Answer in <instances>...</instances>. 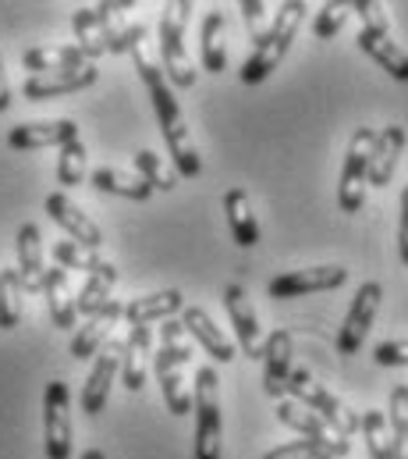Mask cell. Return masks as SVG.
<instances>
[{"mask_svg": "<svg viewBox=\"0 0 408 459\" xmlns=\"http://www.w3.org/2000/svg\"><path fill=\"white\" fill-rule=\"evenodd\" d=\"M135 171H139V178L157 193H171L174 186H178V171L171 168V164H164L160 160V153H153V150H139L135 153Z\"/></svg>", "mask_w": 408, "mask_h": 459, "instance_id": "35", "label": "cell"}, {"mask_svg": "<svg viewBox=\"0 0 408 459\" xmlns=\"http://www.w3.org/2000/svg\"><path fill=\"white\" fill-rule=\"evenodd\" d=\"M47 214L68 231L72 242H79V246H86V249H93V253L103 246L100 225H97L79 204H72L64 193H50V196H47Z\"/></svg>", "mask_w": 408, "mask_h": 459, "instance_id": "16", "label": "cell"}, {"mask_svg": "<svg viewBox=\"0 0 408 459\" xmlns=\"http://www.w3.org/2000/svg\"><path fill=\"white\" fill-rule=\"evenodd\" d=\"M192 363V345L182 328V321H164L160 325V352L153 356V370L164 392V403L174 417H189L192 413V388L185 381V367Z\"/></svg>", "mask_w": 408, "mask_h": 459, "instance_id": "2", "label": "cell"}, {"mask_svg": "<svg viewBox=\"0 0 408 459\" xmlns=\"http://www.w3.org/2000/svg\"><path fill=\"white\" fill-rule=\"evenodd\" d=\"M21 296H25V289H21L18 271L4 267L0 271V328L4 332L18 328V321H21Z\"/></svg>", "mask_w": 408, "mask_h": 459, "instance_id": "33", "label": "cell"}, {"mask_svg": "<svg viewBox=\"0 0 408 459\" xmlns=\"http://www.w3.org/2000/svg\"><path fill=\"white\" fill-rule=\"evenodd\" d=\"M200 50H203V68L209 75H220L227 68V43H224V14L220 11H209L203 18Z\"/></svg>", "mask_w": 408, "mask_h": 459, "instance_id": "30", "label": "cell"}, {"mask_svg": "<svg viewBox=\"0 0 408 459\" xmlns=\"http://www.w3.org/2000/svg\"><path fill=\"white\" fill-rule=\"evenodd\" d=\"M355 14H359V22H362V29H370V32H391V22H387V11L377 4V0H355V4H348Z\"/></svg>", "mask_w": 408, "mask_h": 459, "instance_id": "40", "label": "cell"}, {"mask_svg": "<svg viewBox=\"0 0 408 459\" xmlns=\"http://www.w3.org/2000/svg\"><path fill=\"white\" fill-rule=\"evenodd\" d=\"M344 281H348V267H341V264H316V267H299V271L270 278L267 292H270V299H299V296H312V292L341 289Z\"/></svg>", "mask_w": 408, "mask_h": 459, "instance_id": "10", "label": "cell"}, {"mask_svg": "<svg viewBox=\"0 0 408 459\" xmlns=\"http://www.w3.org/2000/svg\"><path fill=\"white\" fill-rule=\"evenodd\" d=\"M79 139V125L72 117H57V121H25V125H14L7 132V146L11 150H43V146H68Z\"/></svg>", "mask_w": 408, "mask_h": 459, "instance_id": "13", "label": "cell"}, {"mask_svg": "<svg viewBox=\"0 0 408 459\" xmlns=\"http://www.w3.org/2000/svg\"><path fill=\"white\" fill-rule=\"evenodd\" d=\"M292 352H295V342H292V332L277 328L263 339V392L270 399H281L285 388H288V377H292Z\"/></svg>", "mask_w": 408, "mask_h": 459, "instance_id": "15", "label": "cell"}, {"mask_svg": "<svg viewBox=\"0 0 408 459\" xmlns=\"http://www.w3.org/2000/svg\"><path fill=\"white\" fill-rule=\"evenodd\" d=\"M182 310H185V296L178 289H164V292H149V296L132 299L124 307V321L132 328H149L153 321H171Z\"/></svg>", "mask_w": 408, "mask_h": 459, "instance_id": "21", "label": "cell"}, {"mask_svg": "<svg viewBox=\"0 0 408 459\" xmlns=\"http://www.w3.org/2000/svg\"><path fill=\"white\" fill-rule=\"evenodd\" d=\"M72 29H75V39H79L75 47L86 54V61H93V65H97V57L106 54L97 7H75V14H72Z\"/></svg>", "mask_w": 408, "mask_h": 459, "instance_id": "31", "label": "cell"}, {"mask_svg": "<svg viewBox=\"0 0 408 459\" xmlns=\"http://www.w3.org/2000/svg\"><path fill=\"white\" fill-rule=\"evenodd\" d=\"M121 317H124V307H121L117 299H110L103 310H97L93 317H86V325L75 332L68 352H72L75 359H93L103 345L110 342V332H114V325H117Z\"/></svg>", "mask_w": 408, "mask_h": 459, "instance_id": "18", "label": "cell"}, {"mask_svg": "<svg viewBox=\"0 0 408 459\" xmlns=\"http://www.w3.org/2000/svg\"><path fill=\"white\" fill-rule=\"evenodd\" d=\"M100 79V68L89 61L82 68H68V72H54V75H29L21 93L36 104V100H54V97H68V93H82Z\"/></svg>", "mask_w": 408, "mask_h": 459, "instance_id": "14", "label": "cell"}, {"mask_svg": "<svg viewBox=\"0 0 408 459\" xmlns=\"http://www.w3.org/2000/svg\"><path fill=\"white\" fill-rule=\"evenodd\" d=\"M263 459H330L319 446H312L306 438H299V442H292V446H277V449H270Z\"/></svg>", "mask_w": 408, "mask_h": 459, "instance_id": "42", "label": "cell"}, {"mask_svg": "<svg viewBox=\"0 0 408 459\" xmlns=\"http://www.w3.org/2000/svg\"><path fill=\"white\" fill-rule=\"evenodd\" d=\"M39 292L47 296L50 321L61 332H72L79 325V310H75V296H72V285H68V271L64 267H47V278H43Z\"/></svg>", "mask_w": 408, "mask_h": 459, "instance_id": "24", "label": "cell"}, {"mask_svg": "<svg viewBox=\"0 0 408 459\" xmlns=\"http://www.w3.org/2000/svg\"><path fill=\"white\" fill-rule=\"evenodd\" d=\"M348 14H352V7L348 4H341V0H327L319 11H316V22H312V32L319 36V39H334L341 29H344V22H348Z\"/></svg>", "mask_w": 408, "mask_h": 459, "instance_id": "38", "label": "cell"}, {"mask_svg": "<svg viewBox=\"0 0 408 459\" xmlns=\"http://www.w3.org/2000/svg\"><path fill=\"white\" fill-rule=\"evenodd\" d=\"M302 11H306V4H299V0H288V4H281L277 11H274V25H270V32H267V39L252 50V57L242 65V72H238V79L245 82V86H259V82H267L270 75H274V68L285 61V54L292 50V39H295V32H299V25H302Z\"/></svg>", "mask_w": 408, "mask_h": 459, "instance_id": "3", "label": "cell"}, {"mask_svg": "<svg viewBox=\"0 0 408 459\" xmlns=\"http://www.w3.org/2000/svg\"><path fill=\"white\" fill-rule=\"evenodd\" d=\"M43 446L47 459H72V392L64 381H50L43 392Z\"/></svg>", "mask_w": 408, "mask_h": 459, "instance_id": "8", "label": "cell"}, {"mask_svg": "<svg viewBox=\"0 0 408 459\" xmlns=\"http://www.w3.org/2000/svg\"><path fill=\"white\" fill-rule=\"evenodd\" d=\"M11 108V82H7V68H4V54H0V115Z\"/></svg>", "mask_w": 408, "mask_h": 459, "instance_id": "45", "label": "cell"}, {"mask_svg": "<svg viewBox=\"0 0 408 459\" xmlns=\"http://www.w3.org/2000/svg\"><path fill=\"white\" fill-rule=\"evenodd\" d=\"M380 303H384L380 281L359 285V292H355V299H352V307H348V317H344V325H341V332H337V352H341V356H355V352L366 345V335H370V328H373V317H377Z\"/></svg>", "mask_w": 408, "mask_h": 459, "instance_id": "11", "label": "cell"}, {"mask_svg": "<svg viewBox=\"0 0 408 459\" xmlns=\"http://www.w3.org/2000/svg\"><path fill=\"white\" fill-rule=\"evenodd\" d=\"M117 370H121V342H106L100 352H97L93 370H89V381H86V388H82V410H86L89 417H100L103 413Z\"/></svg>", "mask_w": 408, "mask_h": 459, "instance_id": "17", "label": "cell"}, {"mask_svg": "<svg viewBox=\"0 0 408 459\" xmlns=\"http://www.w3.org/2000/svg\"><path fill=\"white\" fill-rule=\"evenodd\" d=\"M132 57H135V72H139L142 86L149 90V100H153V111H157V121H160V132H164L167 150H171V160H174V171H178L182 178H200V175H203V160H200V150H196L192 132H189V125H185V115H182V108H178V97L171 93L164 72L149 61L146 43L135 47Z\"/></svg>", "mask_w": 408, "mask_h": 459, "instance_id": "1", "label": "cell"}, {"mask_svg": "<svg viewBox=\"0 0 408 459\" xmlns=\"http://www.w3.org/2000/svg\"><path fill=\"white\" fill-rule=\"evenodd\" d=\"M54 260H57V267H64V271H97L103 260L100 253H93V249H86V246H79V242H72V238H61L57 246H54Z\"/></svg>", "mask_w": 408, "mask_h": 459, "instance_id": "37", "label": "cell"}, {"mask_svg": "<svg viewBox=\"0 0 408 459\" xmlns=\"http://www.w3.org/2000/svg\"><path fill=\"white\" fill-rule=\"evenodd\" d=\"M238 11H242V18H245V29H249L252 43L259 47V43L267 39L270 25H274V11H270L263 0H242V4H238Z\"/></svg>", "mask_w": 408, "mask_h": 459, "instance_id": "39", "label": "cell"}, {"mask_svg": "<svg viewBox=\"0 0 408 459\" xmlns=\"http://www.w3.org/2000/svg\"><path fill=\"white\" fill-rule=\"evenodd\" d=\"M387 428H391V449L395 459H408V385H398L387 403Z\"/></svg>", "mask_w": 408, "mask_h": 459, "instance_id": "32", "label": "cell"}, {"mask_svg": "<svg viewBox=\"0 0 408 459\" xmlns=\"http://www.w3.org/2000/svg\"><path fill=\"white\" fill-rule=\"evenodd\" d=\"M189 14H192V0H171L160 14V57H164L160 72H164L167 86H178V90L196 86V68H192L189 50H185Z\"/></svg>", "mask_w": 408, "mask_h": 459, "instance_id": "4", "label": "cell"}, {"mask_svg": "<svg viewBox=\"0 0 408 459\" xmlns=\"http://www.w3.org/2000/svg\"><path fill=\"white\" fill-rule=\"evenodd\" d=\"M359 428L366 435V449L373 459H395V449H391V428H387V417L380 410H366L359 417Z\"/></svg>", "mask_w": 408, "mask_h": 459, "instance_id": "36", "label": "cell"}, {"mask_svg": "<svg viewBox=\"0 0 408 459\" xmlns=\"http://www.w3.org/2000/svg\"><path fill=\"white\" fill-rule=\"evenodd\" d=\"M149 352H153V332L149 328H132L128 339L121 342V385L128 392H139L146 385Z\"/></svg>", "mask_w": 408, "mask_h": 459, "instance_id": "20", "label": "cell"}, {"mask_svg": "<svg viewBox=\"0 0 408 459\" xmlns=\"http://www.w3.org/2000/svg\"><path fill=\"white\" fill-rule=\"evenodd\" d=\"M93 189L110 193V196H124V200H135V204H146L153 196V189L139 178V175H128V171H117V168H97L89 175Z\"/></svg>", "mask_w": 408, "mask_h": 459, "instance_id": "29", "label": "cell"}, {"mask_svg": "<svg viewBox=\"0 0 408 459\" xmlns=\"http://www.w3.org/2000/svg\"><path fill=\"white\" fill-rule=\"evenodd\" d=\"M182 328H185V335H192L196 342L203 345L217 363H231L234 359V342L213 325V317L206 314L203 307H185L182 310Z\"/></svg>", "mask_w": 408, "mask_h": 459, "instance_id": "22", "label": "cell"}, {"mask_svg": "<svg viewBox=\"0 0 408 459\" xmlns=\"http://www.w3.org/2000/svg\"><path fill=\"white\" fill-rule=\"evenodd\" d=\"M79 459H106V456H103V449H86Z\"/></svg>", "mask_w": 408, "mask_h": 459, "instance_id": "46", "label": "cell"}, {"mask_svg": "<svg viewBox=\"0 0 408 459\" xmlns=\"http://www.w3.org/2000/svg\"><path fill=\"white\" fill-rule=\"evenodd\" d=\"M21 65L29 75H54V72H68V68H82L89 65L86 54L75 43H61V47H32L21 54Z\"/></svg>", "mask_w": 408, "mask_h": 459, "instance_id": "25", "label": "cell"}, {"mask_svg": "<svg viewBox=\"0 0 408 459\" xmlns=\"http://www.w3.org/2000/svg\"><path fill=\"white\" fill-rule=\"evenodd\" d=\"M402 153H405V128L402 125H387L384 132H377L373 153H370V186L387 189L395 171H398Z\"/></svg>", "mask_w": 408, "mask_h": 459, "instance_id": "19", "label": "cell"}, {"mask_svg": "<svg viewBox=\"0 0 408 459\" xmlns=\"http://www.w3.org/2000/svg\"><path fill=\"white\" fill-rule=\"evenodd\" d=\"M86 175H89V153H86L82 139L61 146V153H57V182L64 189H75V186L86 182Z\"/></svg>", "mask_w": 408, "mask_h": 459, "instance_id": "34", "label": "cell"}, {"mask_svg": "<svg viewBox=\"0 0 408 459\" xmlns=\"http://www.w3.org/2000/svg\"><path fill=\"white\" fill-rule=\"evenodd\" d=\"M373 128H359L348 143L344 168H341V186H337V204L344 214H359L366 204V186H370V153H373Z\"/></svg>", "mask_w": 408, "mask_h": 459, "instance_id": "7", "label": "cell"}, {"mask_svg": "<svg viewBox=\"0 0 408 459\" xmlns=\"http://www.w3.org/2000/svg\"><path fill=\"white\" fill-rule=\"evenodd\" d=\"M277 420L288 424V428H295L306 442L319 446L330 459H344L348 453H352V442H348L344 435H337L323 417H316L312 410L299 406L295 399H281V403H277Z\"/></svg>", "mask_w": 408, "mask_h": 459, "instance_id": "9", "label": "cell"}, {"mask_svg": "<svg viewBox=\"0 0 408 459\" xmlns=\"http://www.w3.org/2000/svg\"><path fill=\"white\" fill-rule=\"evenodd\" d=\"M114 285H117V267L103 260L100 267L86 278L82 292L75 296V310H79V317H93L97 310H103V307L110 303V289H114Z\"/></svg>", "mask_w": 408, "mask_h": 459, "instance_id": "28", "label": "cell"}, {"mask_svg": "<svg viewBox=\"0 0 408 459\" xmlns=\"http://www.w3.org/2000/svg\"><path fill=\"white\" fill-rule=\"evenodd\" d=\"M224 214H227V225H231V235L242 249H252L259 242V221L252 214V204L245 196V189H227L224 193Z\"/></svg>", "mask_w": 408, "mask_h": 459, "instance_id": "27", "label": "cell"}, {"mask_svg": "<svg viewBox=\"0 0 408 459\" xmlns=\"http://www.w3.org/2000/svg\"><path fill=\"white\" fill-rule=\"evenodd\" d=\"M398 249H402V260L408 264V186L402 193V231H398Z\"/></svg>", "mask_w": 408, "mask_h": 459, "instance_id": "44", "label": "cell"}, {"mask_svg": "<svg viewBox=\"0 0 408 459\" xmlns=\"http://www.w3.org/2000/svg\"><path fill=\"white\" fill-rule=\"evenodd\" d=\"M373 356H377V363H380V367H408V339L380 342Z\"/></svg>", "mask_w": 408, "mask_h": 459, "instance_id": "43", "label": "cell"}, {"mask_svg": "<svg viewBox=\"0 0 408 459\" xmlns=\"http://www.w3.org/2000/svg\"><path fill=\"white\" fill-rule=\"evenodd\" d=\"M285 395H292L299 406H306V410H312L316 417H323V420H327L337 435H344V438H352V435L359 431V413H355V410H348L334 392H327V388L309 374L306 367L292 370Z\"/></svg>", "mask_w": 408, "mask_h": 459, "instance_id": "6", "label": "cell"}, {"mask_svg": "<svg viewBox=\"0 0 408 459\" xmlns=\"http://www.w3.org/2000/svg\"><path fill=\"white\" fill-rule=\"evenodd\" d=\"M18 278L25 292H39L43 278H47V264H43V235L32 221H25L18 229Z\"/></svg>", "mask_w": 408, "mask_h": 459, "instance_id": "23", "label": "cell"}, {"mask_svg": "<svg viewBox=\"0 0 408 459\" xmlns=\"http://www.w3.org/2000/svg\"><path fill=\"white\" fill-rule=\"evenodd\" d=\"M359 47H362L380 68H387L391 79L408 82V54L391 39V32H370V29H359Z\"/></svg>", "mask_w": 408, "mask_h": 459, "instance_id": "26", "label": "cell"}, {"mask_svg": "<svg viewBox=\"0 0 408 459\" xmlns=\"http://www.w3.org/2000/svg\"><path fill=\"white\" fill-rule=\"evenodd\" d=\"M192 413H196V459H220V377L213 367L196 370V388H192Z\"/></svg>", "mask_w": 408, "mask_h": 459, "instance_id": "5", "label": "cell"}, {"mask_svg": "<svg viewBox=\"0 0 408 459\" xmlns=\"http://www.w3.org/2000/svg\"><path fill=\"white\" fill-rule=\"evenodd\" d=\"M142 43H146V25L132 22V25H124V29L110 39L106 54H132V50H135V47H142Z\"/></svg>", "mask_w": 408, "mask_h": 459, "instance_id": "41", "label": "cell"}, {"mask_svg": "<svg viewBox=\"0 0 408 459\" xmlns=\"http://www.w3.org/2000/svg\"><path fill=\"white\" fill-rule=\"evenodd\" d=\"M224 307H227V317L234 325V339L242 345V352L249 359H263V328H259V317H256V307H252L249 292L242 285H227L224 289Z\"/></svg>", "mask_w": 408, "mask_h": 459, "instance_id": "12", "label": "cell"}]
</instances>
